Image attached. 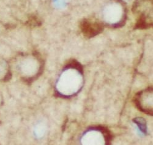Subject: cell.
I'll use <instances>...</instances> for the list:
<instances>
[{
  "label": "cell",
  "mask_w": 153,
  "mask_h": 145,
  "mask_svg": "<svg viewBox=\"0 0 153 145\" xmlns=\"http://www.w3.org/2000/svg\"><path fill=\"white\" fill-rule=\"evenodd\" d=\"M83 82V78L80 65L78 63L73 62L58 78L56 88L60 94L71 96L80 91Z\"/></svg>",
  "instance_id": "1"
},
{
  "label": "cell",
  "mask_w": 153,
  "mask_h": 145,
  "mask_svg": "<svg viewBox=\"0 0 153 145\" xmlns=\"http://www.w3.org/2000/svg\"><path fill=\"white\" fill-rule=\"evenodd\" d=\"M108 141L107 134L98 129L86 131L81 138L82 145H108Z\"/></svg>",
  "instance_id": "2"
},
{
  "label": "cell",
  "mask_w": 153,
  "mask_h": 145,
  "mask_svg": "<svg viewBox=\"0 0 153 145\" xmlns=\"http://www.w3.org/2000/svg\"><path fill=\"white\" fill-rule=\"evenodd\" d=\"M80 30L83 35L88 37H93L101 33L104 30V25L97 21L89 19L83 20L80 24Z\"/></svg>",
  "instance_id": "3"
},
{
  "label": "cell",
  "mask_w": 153,
  "mask_h": 145,
  "mask_svg": "<svg viewBox=\"0 0 153 145\" xmlns=\"http://www.w3.org/2000/svg\"><path fill=\"white\" fill-rule=\"evenodd\" d=\"M136 103L140 110L146 113H152V91L151 89L141 92L136 98Z\"/></svg>",
  "instance_id": "4"
},
{
  "label": "cell",
  "mask_w": 153,
  "mask_h": 145,
  "mask_svg": "<svg viewBox=\"0 0 153 145\" xmlns=\"http://www.w3.org/2000/svg\"><path fill=\"white\" fill-rule=\"evenodd\" d=\"M149 19L142 14L137 20L135 24V29H148L152 26V22L149 21Z\"/></svg>",
  "instance_id": "5"
},
{
  "label": "cell",
  "mask_w": 153,
  "mask_h": 145,
  "mask_svg": "<svg viewBox=\"0 0 153 145\" xmlns=\"http://www.w3.org/2000/svg\"><path fill=\"white\" fill-rule=\"evenodd\" d=\"M45 127L44 124H43L42 123L37 124L35 127L34 133L37 137H42L45 134Z\"/></svg>",
  "instance_id": "6"
}]
</instances>
